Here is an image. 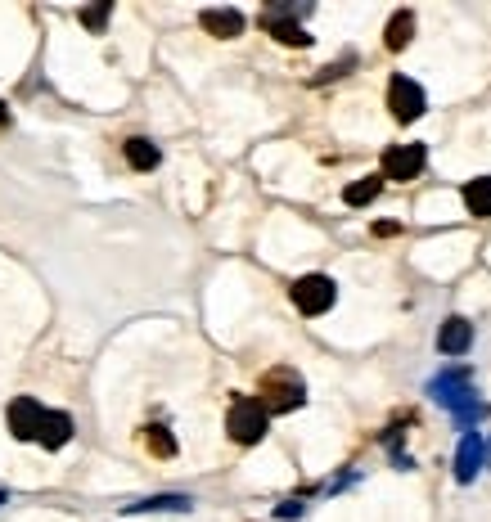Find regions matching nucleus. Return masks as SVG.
Listing matches in <instances>:
<instances>
[{
	"label": "nucleus",
	"instance_id": "nucleus-11",
	"mask_svg": "<svg viewBox=\"0 0 491 522\" xmlns=\"http://www.w3.org/2000/svg\"><path fill=\"white\" fill-rule=\"evenodd\" d=\"M482 455H487V450H482V437L478 432H464L460 450H455V477H460V482H473L482 468Z\"/></svg>",
	"mask_w": 491,
	"mask_h": 522
},
{
	"label": "nucleus",
	"instance_id": "nucleus-3",
	"mask_svg": "<svg viewBox=\"0 0 491 522\" xmlns=\"http://www.w3.org/2000/svg\"><path fill=\"white\" fill-rule=\"evenodd\" d=\"M266 405L257 401V396H235L230 401V414H226V432L230 441H239V446H257V441L266 437Z\"/></svg>",
	"mask_w": 491,
	"mask_h": 522
},
{
	"label": "nucleus",
	"instance_id": "nucleus-4",
	"mask_svg": "<svg viewBox=\"0 0 491 522\" xmlns=\"http://www.w3.org/2000/svg\"><path fill=\"white\" fill-rule=\"evenodd\" d=\"M338 297V284L329 275H302L293 279V306H298L302 315H325L329 306H334Z\"/></svg>",
	"mask_w": 491,
	"mask_h": 522
},
{
	"label": "nucleus",
	"instance_id": "nucleus-17",
	"mask_svg": "<svg viewBox=\"0 0 491 522\" xmlns=\"http://www.w3.org/2000/svg\"><path fill=\"white\" fill-rule=\"evenodd\" d=\"M145 450H149V455H158V459H172L176 455L172 428H163V423H149V428H145Z\"/></svg>",
	"mask_w": 491,
	"mask_h": 522
},
{
	"label": "nucleus",
	"instance_id": "nucleus-12",
	"mask_svg": "<svg viewBox=\"0 0 491 522\" xmlns=\"http://www.w3.org/2000/svg\"><path fill=\"white\" fill-rule=\"evenodd\" d=\"M68 437H73V419H68L64 410H46V419H41V446L46 450H64Z\"/></svg>",
	"mask_w": 491,
	"mask_h": 522
},
{
	"label": "nucleus",
	"instance_id": "nucleus-13",
	"mask_svg": "<svg viewBox=\"0 0 491 522\" xmlns=\"http://www.w3.org/2000/svg\"><path fill=\"white\" fill-rule=\"evenodd\" d=\"M122 153H127V162H131L136 171H154L158 162H163L158 144H154V140H145V135H131V140L122 144Z\"/></svg>",
	"mask_w": 491,
	"mask_h": 522
},
{
	"label": "nucleus",
	"instance_id": "nucleus-6",
	"mask_svg": "<svg viewBox=\"0 0 491 522\" xmlns=\"http://www.w3.org/2000/svg\"><path fill=\"white\" fill-rule=\"evenodd\" d=\"M424 162H428L424 144H392V149L383 153V171H379V176L383 180H401V185H406V180H415L419 171H424Z\"/></svg>",
	"mask_w": 491,
	"mask_h": 522
},
{
	"label": "nucleus",
	"instance_id": "nucleus-15",
	"mask_svg": "<svg viewBox=\"0 0 491 522\" xmlns=\"http://www.w3.org/2000/svg\"><path fill=\"white\" fill-rule=\"evenodd\" d=\"M464 207H469V216H491V176L464 185Z\"/></svg>",
	"mask_w": 491,
	"mask_h": 522
},
{
	"label": "nucleus",
	"instance_id": "nucleus-10",
	"mask_svg": "<svg viewBox=\"0 0 491 522\" xmlns=\"http://www.w3.org/2000/svg\"><path fill=\"white\" fill-rule=\"evenodd\" d=\"M469 347H473V324L451 315V320L437 329V351H442V356H464Z\"/></svg>",
	"mask_w": 491,
	"mask_h": 522
},
{
	"label": "nucleus",
	"instance_id": "nucleus-9",
	"mask_svg": "<svg viewBox=\"0 0 491 522\" xmlns=\"http://www.w3.org/2000/svg\"><path fill=\"white\" fill-rule=\"evenodd\" d=\"M199 23H203V32H208V36H221V41H235V36H244L248 18L239 14V9H203Z\"/></svg>",
	"mask_w": 491,
	"mask_h": 522
},
{
	"label": "nucleus",
	"instance_id": "nucleus-20",
	"mask_svg": "<svg viewBox=\"0 0 491 522\" xmlns=\"http://www.w3.org/2000/svg\"><path fill=\"white\" fill-rule=\"evenodd\" d=\"M5 500H10V495H5V491H0V504H5Z\"/></svg>",
	"mask_w": 491,
	"mask_h": 522
},
{
	"label": "nucleus",
	"instance_id": "nucleus-19",
	"mask_svg": "<svg viewBox=\"0 0 491 522\" xmlns=\"http://www.w3.org/2000/svg\"><path fill=\"white\" fill-rule=\"evenodd\" d=\"M109 9H113V0H104V5H95V9H86L82 23L91 27V32H104V18H109Z\"/></svg>",
	"mask_w": 491,
	"mask_h": 522
},
{
	"label": "nucleus",
	"instance_id": "nucleus-18",
	"mask_svg": "<svg viewBox=\"0 0 491 522\" xmlns=\"http://www.w3.org/2000/svg\"><path fill=\"white\" fill-rule=\"evenodd\" d=\"M190 495H149L140 504H127V513H149V509H190Z\"/></svg>",
	"mask_w": 491,
	"mask_h": 522
},
{
	"label": "nucleus",
	"instance_id": "nucleus-7",
	"mask_svg": "<svg viewBox=\"0 0 491 522\" xmlns=\"http://www.w3.org/2000/svg\"><path fill=\"white\" fill-rule=\"evenodd\" d=\"M298 14H307V5H298V9H293V5H275V9H266V14H262V27L280 45H298V50H302V45H311V36L298 27Z\"/></svg>",
	"mask_w": 491,
	"mask_h": 522
},
{
	"label": "nucleus",
	"instance_id": "nucleus-14",
	"mask_svg": "<svg viewBox=\"0 0 491 522\" xmlns=\"http://www.w3.org/2000/svg\"><path fill=\"white\" fill-rule=\"evenodd\" d=\"M410 36H415V14H410V9H397V14L388 18V32H383V45H388V50H406Z\"/></svg>",
	"mask_w": 491,
	"mask_h": 522
},
{
	"label": "nucleus",
	"instance_id": "nucleus-8",
	"mask_svg": "<svg viewBox=\"0 0 491 522\" xmlns=\"http://www.w3.org/2000/svg\"><path fill=\"white\" fill-rule=\"evenodd\" d=\"M41 419H46V405L37 396H14L10 401V432L19 441H37L41 437Z\"/></svg>",
	"mask_w": 491,
	"mask_h": 522
},
{
	"label": "nucleus",
	"instance_id": "nucleus-2",
	"mask_svg": "<svg viewBox=\"0 0 491 522\" xmlns=\"http://www.w3.org/2000/svg\"><path fill=\"white\" fill-rule=\"evenodd\" d=\"M257 401L266 405V414H289L307 401V383H302V374H293V369L280 365V369H271V374H262Z\"/></svg>",
	"mask_w": 491,
	"mask_h": 522
},
{
	"label": "nucleus",
	"instance_id": "nucleus-5",
	"mask_svg": "<svg viewBox=\"0 0 491 522\" xmlns=\"http://www.w3.org/2000/svg\"><path fill=\"white\" fill-rule=\"evenodd\" d=\"M388 108H392V117H397V122H415V117H424V108H428L424 86L397 72V77L388 81Z\"/></svg>",
	"mask_w": 491,
	"mask_h": 522
},
{
	"label": "nucleus",
	"instance_id": "nucleus-16",
	"mask_svg": "<svg viewBox=\"0 0 491 522\" xmlns=\"http://www.w3.org/2000/svg\"><path fill=\"white\" fill-rule=\"evenodd\" d=\"M379 189H383V176H361V180H352V185L343 189V203L347 207H365V203L379 198Z\"/></svg>",
	"mask_w": 491,
	"mask_h": 522
},
{
	"label": "nucleus",
	"instance_id": "nucleus-1",
	"mask_svg": "<svg viewBox=\"0 0 491 522\" xmlns=\"http://www.w3.org/2000/svg\"><path fill=\"white\" fill-rule=\"evenodd\" d=\"M428 392L437 396V401L446 405V410L455 414V423H460L464 432H473V423L487 414V405L473 396V387H469V374L464 369H446V374H437L433 383H428Z\"/></svg>",
	"mask_w": 491,
	"mask_h": 522
}]
</instances>
